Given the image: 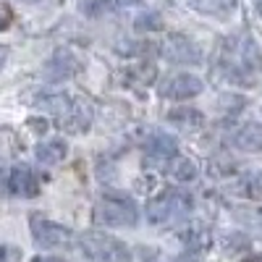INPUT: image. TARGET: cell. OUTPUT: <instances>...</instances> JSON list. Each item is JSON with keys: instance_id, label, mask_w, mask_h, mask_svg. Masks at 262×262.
Returning a JSON list of instances; mask_svg holds the SVG:
<instances>
[{"instance_id": "25", "label": "cell", "mask_w": 262, "mask_h": 262, "mask_svg": "<svg viewBox=\"0 0 262 262\" xmlns=\"http://www.w3.org/2000/svg\"><path fill=\"white\" fill-rule=\"evenodd\" d=\"M257 8H259V13H262V3H259V6H257Z\"/></svg>"}, {"instance_id": "4", "label": "cell", "mask_w": 262, "mask_h": 262, "mask_svg": "<svg viewBox=\"0 0 262 262\" xmlns=\"http://www.w3.org/2000/svg\"><path fill=\"white\" fill-rule=\"evenodd\" d=\"M97 221L111 226V228L137 226L139 223V210L131 200H126V196H105L97 207Z\"/></svg>"}, {"instance_id": "18", "label": "cell", "mask_w": 262, "mask_h": 262, "mask_svg": "<svg viewBox=\"0 0 262 262\" xmlns=\"http://www.w3.org/2000/svg\"><path fill=\"white\" fill-rule=\"evenodd\" d=\"M79 6L86 16H102L107 8L113 6V0H79Z\"/></svg>"}, {"instance_id": "15", "label": "cell", "mask_w": 262, "mask_h": 262, "mask_svg": "<svg viewBox=\"0 0 262 262\" xmlns=\"http://www.w3.org/2000/svg\"><path fill=\"white\" fill-rule=\"evenodd\" d=\"M168 118H170V123H176V126H186V128L202 126V121H205L200 111H173Z\"/></svg>"}, {"instance_id": "10", "label": "cell", "mask_w": 262, "mask_h": 262, "mask_svg": "<svg viewBox=\"0 0 262 262\" xmlns=\"http://www.w3.org/2000/svg\"><path fill=\"white\" fill-rule=\"evenodd\" d=\"M233 221L242 226L247 233L262 238V207H236Z\"/></svg>"}, {"instance_id": "21", "label": "cell", "mask_w": 262, "mask_h": 262, "mask_svg": "<svg viewBox=\"0 0 262 262\" xmlns=\"http://www.w3.org/2000/svg\"><path fill=\"white\" fill-rule=\"evenodd\" d=\"M11 21H13V11H11L6 3H0V32L8 29V27H11Z\"/></svg>"}, {"instance_id": "7", "label": "cell", "mask_w": 262, "mask_h": 262, "mask_svg": "<svg viewBox=\"0 0 262 262\" xmlns=\"http://www.w3.org/2000/svg\"><path fill=\"white\" fill-rule=\"evenodd\" d=\"M92 123V107L90 102L84 100H69V107L63 111V128L71 131V134H79V131H84L86 126Z\"/></svg>"}, {"instance_id": "26", "label": "cell", "mask_w": 262, "mask_h": 262, "mask_svg": "<svg viewBox=\"0 0 262 262\" xmlns=\"http://www.w3.org/2000/svg\"><path fill=\"white\" fill-rule=\"evenodd\" d=\"M27 3H34V0H27Z\"/></svg>"}, {"instance_id": "1", "label": "cell", "mask_w": 262, "mask_h": 262, "mask_svg": "<svg viewBox=\"0 0 262 262\" xmlns=\"http://www.w3.org/2000/svg\"><path fill=\"white\" fill-rule=\"evenodd\" d=\"M223 63H226V71H228L231 79L249 76V81L254 84L259 53H257L254 42L249 37H231L223 48Z\"/></svg>"}, {"instance_id": "3", "label": "cell", "mask_w": 262, "mask_h": 262, "mask_svg": "<svg viewBox=\"0 0 262 262\" xmlns=\"http://www.w3.org/2000/svg\"><path fill=\"white\" fill-rule=\"evenodd\" d=\"M189 210H191L189 196H184V194H179V191H165V194L158 196V200L149 202L147 215H149V223L165 226V223H173V221H181V217H186Z\"/></svg>"}, {"instance_id": "20", "label": "cell", "mask_w": 262, "mask_h": 262, "mask_svg": "<svg viewBox=\"0 0 262 262\" xmlns=\"http://www.w3.org/2000/svg\"><path fill=\"white\" fill-rule=\"evenodd\" d=\"M21 259V252L13 249V247H0V262H18Z\"/></svg>"}, {"instance_id": "24", "label": "cell", "mask_w": 262, "mask_h": 262, "mask_svg": "<svg viewBox=\"0 0 262 262\" xmlns=\"http://www.w3.org/2000/svg\"><path fill=\"white\" fill-rule=\"evenodd\" d=\"M34 262H63V259H58V257H37Z\"/></svg>"}, {"instance_id": "8", "label": "cell", "mask_w": 262, "mask_h": 262, "mask_svg": "<svg viewBox=\"0 0 262 262\" xmlns=\"http://www.w3.org/2000/svg\"><path fill=\"white\" fill-rule=\"evenodd\" d=\"M165 53H168V58L173 63H200V50H196V45H194L191 39L181 37V34L168 39Z\"/></svg>"}, {"instance_id": "9", "label": "cell", "mask_w": 262, "mask_h": 262, "mask_svg": "<svg viewBox=\"0 0 262 262\" xmlns=\"http://www.w3.org/2000/svg\"><path fill=\"white\" fill-rule=\"evenodd\" d=\"M8 189L18 196H34L39 191V184L29 168H13L11 179H8Z\"/></svg>"}, {"instance_id": "12", "label": "cell", "mask_w": 262, "mask_h": 262, "mask_svg": "<svg viewBox=\"0 0 262 262\" xmlns=\"http://www.w3.org/2000/svg\"><path fill=\"white\" fill-rule=\"evenodd\" d=\"M189 8L207 13V16H217V18H226L236 11V0H186Z\"/></svg>"}, {"instance_id": "27", "label": "cell", "mask_w": 262, "mask_h": 262, "mask_svg": "<svg viewBox=\"0 0 262 262\" xmlns=\"http://www.w3.org/2000/svg\"><path fill=\"white\" fill-rule=\"evenodd\" d=\"M257 3H262V0H257Z\"/></svg>"}, {"instance_id": "14", "label": "cell", "mask_w": 262, "mask_h": 262, "mask_svg": "<svg viewBox=\"0 0 262 262\" xmlns=\"http://www.w3.org/2000/svg\"><path fill=\"white\" fill-rule=\"evenodd\" d=\"M168 176L173 181H181V184H189L196 179V163L189 160V158H173L170 165H168Z\"/></svg>"}, {"instance_id": "17", "label": "cell", "mask_w": 262, "mask_h": 262, "mask_svg": "<svg viewBox=\"0 0 262 262\" xmlns=\"http://www.w3.org/2000/svg\"><path fill=\"white\" fill-rule=\"evenodd\" d=\"M149 147H152V155H158V158H173V152H176V142L165 134H158Z\"/></svg>"}, {"instance_id": "2", "label": "cell", "mask_w": 262, "mask_h": 262, "mask_svg": "<svg viewBox=\"0 0 262 262\" xmlns=\"http://www.w3.org/2000/svg\"><path fill=\"white\" fill-rule=\"evenodd\" d=\"M81 249L92 262H131V252L118 238L92 231L81 236Z\"/></svg>"}, {"instance_id": "13", "label": "cell", "mask_w": 262, "mask_h": 262, "mask_svg": "<svg viewBox=\"0 0 262 262\" xmlns=\"http://www.w3.org/2000/svg\"><path fill=\"white\" fill-rule=\"evenodd\" d=\"M37 160L45 163V165H55L66 158V152H69V144L63 139H48V142H39L37 144Z\"/></svg>"}, {"instance_id": "23", "label": "cell", "mask_w": 262, "mask_h": 262, "mask_svg": "<svg viewBox=\"0 0 262 262\" xmlns=\"http://www.w3.org/2000/svg\"><path fill=\"white\" fill-rule=\"evenodd\" d=\"M6 58H8V48H3V45H0V66L6 63Z\"/></svg>"}, {"instance_id": "11", "label": "cell", "mask_w": 262, "mask_h": 262, "mask_svg": "<svg viewBox=\"0 0 262 262\" xmlns=\"http://www.w3.org/2000/svg\"><path fill=\"white\" fill-rule=\"evenodd\" d=\"M236 147L244 152H262V123H247L233 137Z\"/></svg>"}, {"instance_id": "19", "label": "cell", "mask_w": 262, "mask_h": 262, "mask_svg": "<svg viewBox=\"0 0 262 262\" xmlns=\"http://www.w3.org/2000/svg\"><path fill=\"white\" fill-rule=\"evenodd\" d=\"M160 27H163V21L155 13H147V16H139L137 18V29L139 32H144V29H160Z\"/></svg>"}, {"instance_id": "5", "label": "cell", "mask_w": 262, "mask_h": 262, "mask_svg": "<svg viewBox=\"0 0 262 262\" xmlns=\"http://www.w3.org/2000/svg\"><path fill=\"white\" fill-rule=\"evenodd\" d=\"M32 236L39 247H63L69 244L71 238V231L60 226V223H53V221H45L39 215H32Z\"/></svg>"}, {"instance_id": "22", "label": "cell", "mask_w": 262, "mask_h": 262, "mask_svg": "<svg viewBox=\"0 0 262 262\" xmlns=\"http://www.w3.org/2000/svg\"><path fill=\"white\" fill-rule=\"evenodd\" d=\"M116 8H131V6H139V0H113Z\"/></svg>"}, {"instance_id": "16", "label": "cell", "mask_w": 262, "mask_h": 262, "mask_svg": "<svg viewBox=\"0 0 262 262\" xmlns=\"http://www.w3.org/2000/svg\"><path fill=\"white\" fill-rule=\"evenodd\" d=\"M50 66H58V71H50L53 74L50 79H66V76H71L76 71V63L71 60V55H66V53H58Z\"/></svg>"}, {"instance_id": "6", "label": "cell", "mask_w": 262, "mask_h": 262, "mask_svg": "<svg viewBox=\"0 0 262 262\" xmlns=\"http://www.w3.org/2000/svg\"><path fill=\"white\" fill-rule=\"evenodd\" d=\"M202 90H205L202 79L194 76V74H176L160 86L163 97H168V100H189L194 95H200Z\"/></svg>"}]
</instances>
